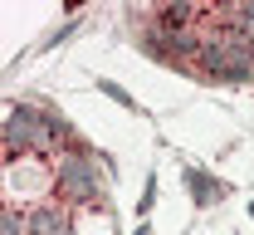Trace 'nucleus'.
<instances>
[{
	"instance_id": "nucleus-6",
	"label": "nucleus",
	"mask_w": 254,
	"mask_h": 235,
	"mask_svg": "<svg viewBox=\"0 0 254 235\" xmlns=\"http://www.w3.org/2000/svg\"><path fill=\"white\" fill-rule=\"evenodd\" d=\"M200 20H210L205 5H166V10H157L161 30H200Z\"/></svg>"
},
{
	"instance_id": "nucleus-2",
	"label": "nucleus",
	"mask_w": 254,
	"mask_h": 235,
	"mask_svg": "<svg viewBox=\"0 0 254 235\" xmlns=\"http://www.w3.org/2000/svg\"><path fill=\"white\" fill-rule=\"evenodd\" d=\"M5 157H59L54 147V128H49V108H30L15 103L5 118Z\"/></svg>"
},
{
	"instance_id": "nucleus-3",
	"label": "nucleus",
	"mask_w": 254,
	"mask_h": 235,
	"mask_svg": "<svg viewBox=\"0 0 254 235\" xmlns=\"http://www.w3.org/2000/svg\"><path fill=\"white\" fill-rule=\"evenodd\" d=\"M54 186L68 206H103V176H98V162L88 152H59L54 162Z\"/></svg>"
},
{
	"instance_id": "nucleus-10",
	"label": "nucleus",
	"mask_w": 254,
	"mask_h": 235,
	"mask_svg": "<svg viewBox=\"0 0 254 235\" xmlns=\"http://www.w3.org/2000/svg\"><path fill=\"white\" fill-rule=\"evenodd\" d=\"M250 216H254V206H250Z\"/></svg>"
},
{
	"instance_id": "nucleus-8",
	"label": "nucleus",
	"mask_w": 254,
	"mask_h": 235,
	"mask_svg": "<svg viewBox=\"0 0 254 235\" xmlns=\"http://www.w3.org/2000/svg\"><path fill=\"white\" fill-rule=\"evenodd\" d=\"M152 201H157V176H147V191H142V201H137V211L147 216V211H152Z\"/></svg>"
},
{
	"instance_id": "nucleus-9",
	"label": "nucleus",
	"mask_w": 254,
	"mask_h": 235,
	"mask_svg": "<svg viewBox=\"0 0 254 235\" xmlns=\"http://www.w3.org/2000/svg\"><path fill=\"white\" fill-rule=\"evenodd\" d=\"M98 88H103V93H108V98H118L123 103V108H132V98H127L123 88H118V83H113V78H103V83H98Z\"/></svg>"
},
{
	"instance_id": "nucleus-4",
	"label": "nucleus",
	"mask_w": 254,
	"mask_h": 235,
	"mask_svg": "<svg viewBox=\"0 0 254 235\" xmlns=\"http://www.w3.org/2000/svg\"><path fill=\"white\" fill-rule=\"evenodd\" d=\"M147 49L161 54V59H200V49H205V30H152L147 34Z\"/></svg>"
},
{
	"instance_id": "nucleus-5",
	"label": "nucleus",
	"mask_w": 254,
	"mask_h": 235,
	"mask_svg": "<svg viewBox=\"0 0 254 235\" xmlns=\"http://www.w3.org/2000/svg\"><path fill=\"white\" fill-rule=\"evenodd\" d=\"M30 235H73V221H68V206L49 201L30 211Z\"/></svg>"
},
{
	"instance_id": "nucleus-7",
	"label": "nucleus",
	"mask_w": 254,
	"mask_h": 235,
	"mask_svg": "<svg viewBox=\"0 0 254 235\" xmlns=\"http://www.w3.org/2000/svg\"><path fill=\"white\" fill-rule=\"evenodd\" d=\"M186 186H190V196H195V206H215V201L225 196V186H220V181H215L210 171H195V167L186 171Z\"/></svg>"
},
{
	"instance_id": "nucleus-1",
	"label": "nucleus",
	"mask_w": 254,
	"mask_h": 235,
	"mask_svg": "<svg viewBox=\"0 0 254 235\" xmlns=\"http://www.w3.org/2000/svg\"><path fill=\"white\" fill-rule=\"evenodd\" d=\"M195 69L205 78H215V83H250L254 78V49L240 30L220 25V30H205V49H200Z\"/></svg>"
}]
</instances>
